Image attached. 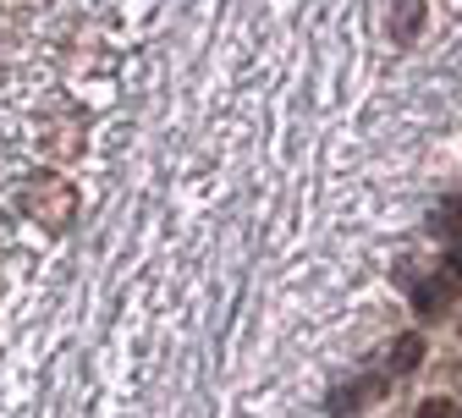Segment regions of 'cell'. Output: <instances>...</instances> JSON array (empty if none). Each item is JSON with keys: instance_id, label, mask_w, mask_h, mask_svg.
<instances>
[{"instance_id": "1", "label": "cell", "mask_w": 462, "mask_h": 418, "mask_svg": "<svg viewBox=\"0 0 462 418\" xmlns=\"http://www.w3.org/2000/svg\"><path fill=\"white\" fill-rule=\"evenodd\" d=\"M380 396V380H341L330 396H325V413H336V418H346V413H358L364 402H374Z\"/></svg>"}, {"instance_id": "2", "label": "cell", "mask_w": 462, "mask_h": 418, "mask_svg": "<svg viewBox=\"0 0 462 418\" xmlns=\"http://www.w3.org/2000/svg\"><path fill=\"white\" fill-rule=\"evenodd\" d=\"M419 28H424V0H396V6H391V39L413 44Z\"/></svg>"}, {"instance_id": "3", "label": "cell", "mask_w": 462, "mask_h": 418, "mask_svg": "<svg viewBox=\"0 0 462 418\" xmlns=\"http://www.w3.org/2000/svg\"><path fill=\"white\" fill-rule=\"evenodd\" d=\"M446 292H457L446 275H435V281H419L413 286V309L424 314V320H435V314H446Z\"/></svg>"}, {"instance_id": "4", "label": "cell", "mask_w": 462, "mask_h": 418, "mask_svg": "<svg viewBox=\"0 0 462 418\" xmlns=\"http://www.w3.org/2000/svg\"><path fill=\"white\" fill-rule=\"evenodd\" d=\"M424 364V336H396L391 347V375H413Z\"/></svg>"}, {"instance_id": "5", "label": "cell", "mask_w": 462, "mask_h": 418, "mask_svg": "<svg viewBox=\"0 0 462 418\" xmlns=\"http://www.w3.org/2000/svg\"><path fill=\"white\" fill-rule=\"evenodd\" d=\"M430 231H435V237H451V231H462V199H457V193L435 204V215H430Z\"/></svg>"}, {"instance_id": "6", "label": "cell", "mask_w": 462, "mask_h": 418, "mask_svg": "<svg viewBox=\"0 0 462 418\" xmlns=\"http://www.w3.org/2000/svg\"><path fill=\"white\" fill-rule=\"evenodd\" d=\"M419 418H457V407H451L446 396H430V402L419 407Z\"/></svg>"}, {"instance_id": "7", "label": "cell", "mask_w": 462, "mask_h": 418, "mask_svg": "<svg viewBox=\"0 0 462 418\" xmlns=\"http://www.w3.org/2000/svg\"><path fill=\"white\" fill-rule=\"evenodd\" d=\"M440 275H446L451 286H462V248H451V254H446V265H440Z\"/></svg>"}]
</instances>
